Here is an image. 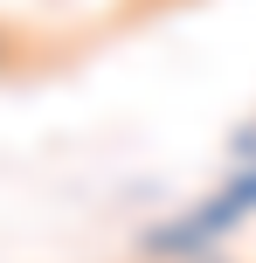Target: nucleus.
Returning a JSON list of instances; mask_svg holds the SVG:
<instances>
[{"label": "nucleus", "instance_id": "nucleus-1", "mask_svg": "<svg viewBox=\"0 0 256 263\" xmlns=\"http://www.w3.org/2000/svg\"><path fill=\"white\" fill-rule=\"evenodd\" d=\"M0 63H7V42H0Z\"/></svg>", "mask_w": 256, "mask_h": 263}]
</instances>
